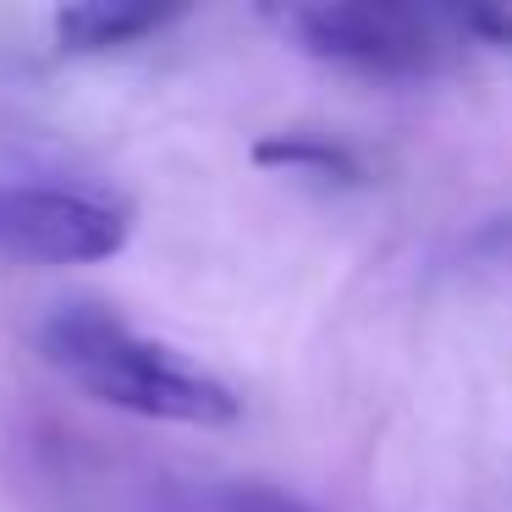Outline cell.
I'll list each match as a JSON object with an SVG mask.
<instances>
[{
	"instance_id": "2",
	"label": "cell",
	"mask_w": 512,
	"mask_h": 512,
	"mask_svg": "<svg viewBox=\"0 0 512 512\" xmlns=\"http://www.w3.org/2000/svg\"><path fill=\"white\" fill-rule=\"evenodd\" d=\"M270 23L303 50L353 78L408 83L430 78L452 61L457 17L413 12V6H347V0H309V6H276Z\"/></svg>"
},
{
	"instance_id": "6",
	"label": "cell",
	"mask_w": 512,
	"mask_h": 512,
	"mask_svg": "<svg viewBox=\"0 0 512 512\" xmlns=\"http://www.w3.org/2000/svg\"><path fill=\"white\" fill-rule=\"evenodd\" d=\"M259 166H281V171H309V177H331V182H353L364 177L358 155L336 138H314V133H287V138H265L254 149Z\"/></svg>"
},
{
	"instance_id": "4",
	"label": "cell",
	"mask_w": 512,
	"mask_h": 512,
	"mask_svg": "<svg viewBox=\"0 0 512 512\" xmlns=\"http://www.w3.org/2000/svg\"><path fill=\"white\" fill-rule=\"evenodd\" d=\"M177 23V6H138V0H72L56 12V39L67 56H100Z\"/></svg>"
},
{
	"instance_id": "7",
	"label": "cell",
	"mask_w": 512,
	"mask_h": 512,
	"mask_svg": "<svg viewBox=\"0 0 512 512\" xmlns=\"http://www.w3.org/2000/svg\"><path fill=\"white\" fill-rule=\"evenodd\" d=\"M468 34H479L485 45H512V6H496V12H468L457 17Z\"/></svg>"
},
{
	"instance_id": "3",
	"label": "cell",
	"mask_w": 512,
	"mask_h": 512,
	"mask_svg": "<svg viewBox=\"0 0 512 512\" xmlns=\"http://www.w3.org/2000/svg\"><path fill=\"white\" fill-rule=\"evenodd\" d=\"M133 215L116 193L78 182H0V259L100 265L122 254Z\"/></svg>"
},
{
	"instance_id": "5",
	"label": "cell",
	"mask_w": 512,
	"mask_h": 512,
	"mask_svg": "<svg viewBox=\"0 0 512 512\" xmlns=\"http://www.w3.org/2000/svg\"><path fill=\"white\" fill-rule=\"evenodd\" d=\"M177 512H314L281 485H259V479H204V485L177 490Z\"/></svg>"
},
{
	"instance_id": "1",
	"label": "cell",
	"mask_w": 512,
	"mask_h": 512,
	"mask_svg": "<svg viewBox=\"0 0 512 512\" xmlns=\"http://www.w3.org/2000/svg\"><path fill=\"white\" fill-rule=\"evenodd\" d=\"M39 353L89 402L133 419L215 430L243 413V397L215 369L89 298H67L39 320Z\"/></svg>"
}]
</instances>
